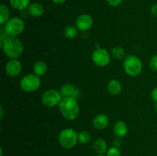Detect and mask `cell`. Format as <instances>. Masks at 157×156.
Here are the masks:
<instances>
[{
	"mask_svg": "<svg viewBox=\"0 0 157 156\" xmlns=\"http://www.w3.org/2000/svg\"><path fill=\"white\" fill-rule=\"evenodd\" d=\"M0 46L5 54L10 59H17L24 51L22 42L17 37L8 36L1 41Z\"/></svg>",
	"mask_w": 157,
	"mask_h": 156,
	"instance_id": "cell-1",
	"label": "cell"
},
{
	"mask_svg": "<svg viewBox=\"0 0 157 156\" xmlns=\"http://www.w3.org/2000/svg\"><path fill=\"white\" fill-rule=\"evenodd\" d=\"M123 1L124 0H107V3L113 7H117V6H120L123 2Z\"/></svg>",
	"mask_w": 157,
	"mask_h": 156,
	"instance_id": "cell-25",
	"label": "cell"
},
{
	"mask_svg": "<svg viewBox=\"0 0 157 156\" xmlns=\"http://www.w3.org/2000/svg\"><path fill=\"white\" fill-rule=\"evenodd\" d=\"M61 96L63 98L64 97H72L78 99L81 96V92L76 87L73 86L71 84H64L60 90Z\"/></svg>",
	"mask_w": 157,
	"mask_h": 156,
	"instance_id": "cell-11",
	"label": "cell"
},
{
	"mask_svg": "<svg viewBox=\"0 0 157 156\" xmlns=\"http://www.w3.org/2000/svg\"><path fill=\"white\" fill-rule=\"evenodd\" d=\"M33 70L34 73H35L38 76H41L43 75H44L46 73L48 70V66L44 61H37L35 64H34L33 67Z\"/></svg>",
	"mask_w": 157,
	"mask_h": 156,
	"instance_id": "cell-18",
	"label": "cell"
},
{
	"mask_svg": "<svg viewBox=\"0 0 157 156\" xmlns=\"http://www.w3.org/2000/svg\"><path fill=\"white\" fill-rule=\"evenodd\" d=\"M22 69L21 62L17 59H11L6 65V73L8 76L15 77L20 74Z\"/></svg>",
	"mask_w": 157,
	"mask_h": 156,
	"instance_id": "cell-10",
	"label": "cell"
},
{
	"mask_svg": "<svg viewBox=\"0 0 157 156\" xmlns=\"http://www.w3.org/2000/svg\"><path fill=\"white\" fill-rule=\"evenodd\" d=\"M91 139V135L87 131H81L78 133V142L81 144H87Z\"/></svg>",
	"mask_w": 157,
	"mask_h": 156,
	"instance_id": "cell-22",
	"label": "cell"
},
{
	"mask_svg": "<svg viewBox=\"0 0 157 156\" xmlns=\"http://www.w3.org/2000/svg\"><path fill=\"white\" fill-rule=\"evenodd\" d=\"M150 67L154 71H157V54H154L150 60Z\"/></svg>",
	"mask_w": 157,
	"mask_h": 156,
	"instance_id": "cell-24",
	"label": "cell"
},
{
	"mask_svg": "<svg viewBox=\"0 0 157 156\" xmlns=\"http://www.w3.org/2000/svg\"><path fill=\"white\" fill-rule=\"evenodd\" d=\"M124 69L126 73L129 76H138L142 72L143 63L139 58L134 55H130L124 60Z\"/></svg>",
	"mask_w": 157,
	"mask_h": 156,
	"instance_id": "cell-4",
	"label": "cell"
},
{
	"mask_svg": "<svg viewBox=\"0 0 157 156\" xmlns=\"http://www.w3.org/2000/svg\"><path fill=\"white\" fill-rule=\"evenodd\" d=\"M93 18L88 14H82L77 18L75 24L78 30L81 32H87L93 26Z\"/></svg>",
	"mask_w": 157,
	"mask_h": 156,
	"instance_id": "cell-9",
	"label": "cell"
},
{
	"mask_svg": "<svg viewBox=\"0 0 157 156\" xmlns=\"http://www.w3.org/2000/svg\"><path fill=\"white\" fill-rule=\"evenodd\" d=\"M93 148L98 154H104L108 150L107 142L103 139H96L94 142Z\"/></svg>",
	"mask_w": 157,
	"mask_h": 156,
	"instance_id": "cell-16",
	"label": "cell"
},
{
	"mask_svg": "<svg viewBox=\"0 0 157 156\" xmlns=\"http://www.w3.org/2000/svg\"><path fill=\"white\" fill-rule=\"evenodd\" d=\"M29 13L33 17H40L44 14V6L39 2H32L28 8Z\"/></svg>",
	"mask_w": 157,
	"mask_h": 156,
	"instance_id": "cell-15",
	"label": "cell"
},
{
	"mask_svg": "<svg viewBox=\"0 0 157 156\" xmlns=\"http://www.w3.org/2000/svg\"><path fill=\"white\" fill-rule=\"evenodd\" d=\"M113 133L118 138H123L128 132V127L124 121H117L113 125Z\"/></svg>",
	"mask_w": 157,
	"mask_h": 156,
	"instance_id": "cell-13",
	"label": "cell"
},
{
	"mask_svg": "<svg viewBox=\"0 0 157 156\" xmlns=\"http://www.w3.org/2000/svg\"><path fill=\"white\" fill-rule=\"evenodd\" d=\"M60 113L67 120H75L78 117L80 107L76 99L72 97H64L58 105Z\"/></svg>",
	"mask_w": 157,
	"mask_h": 156,
	"instance_id": "cell-2",
	"label": "cell"
},
{
	"mask_svg": "<svg viewBox=\"0 0 157 156\" xmlns=\"http://www.w3.org/2000/svg\"><path fill=\"white\" fill-rule=\"evenodd\" d=\"M92 61L98 67H106L110 63V54L106 49L98 47L92 54Z\"/></svg>",
	"mask_w": 157,
	"mask_h": 156,
	"instance_id": "cell-8",
	"label": "cell"
},
{
	"mask_svg": "<svg viewBox=\"0 0 157 156\" xmlns=\"http://www.w3.org/2000/svg\"><path fill=\"white\" fill-rule=\"evenodd\" d=\"M109 124V117L106 114L101 113L94 118L93 125L97 129H104L107 128Z\"/></svg>",
	"mask_w": 157,
	"mask_h": 156,
	"instance_id": "cell-12",
	"label": "cell"
},
{
	"mask_svg": "<svg viewBox=\"0 0 157 156\" xmlns=\"http://www.w3.org/2000/svg\"><path fill=\"white\" fill-rule=\"evenodd\" d=\"M41 86L40 76L35 73H29L21 78L20 87L26 93H33L36 91Z\"/></svg>",
	"mask_w": 157,
	"mask_h": 156,
	"instance_id": "cell-5",
	"label": "cell"
},
{
	"mask_svg": "<svg viewBox=\"0 0 157 156\" xmlns=\"http://www.w3.org/2000/svg\"><path fill=\"white\" fill-rule=\"evenodd\" d=\"M10 19V11L4 4L0 6V24H5Z\"/></svg>",
	"mask_w": 157,
	"mask_h": 156,
	"instance_id": "cell-19",
	"label": "cell"
},
{
	"mask_svg": "<svg viewBox=\"0 0 157 156\" xmlns=\"http://www.w3.org/2000/svg\"><path fill=\"white\" fill-rule=\"evenodd\" d=\"M63 97L60 91L54 90V89H51V90H46L43 93L42 96H41V102L45 106L52 108V107L59 105Z\"/></svg>",
	"mask_w": 157,
	"mask_h": 156,
	"instance_id": "cell-7",
	"label": "cell"
},
{
	"mask_svg": "<svg viewBox=\"0 0 157 156\" xmlns=\"http://www.w3.org/2000/svg\"><path fill=\"white\" fill-rule=\"evenodd\" d=\"M150 11H151V13L153 14V15H155V16H157V3H156V4H154V5H153V6H152Z\"/></svg>",
	"mask_w": 157,
	"mask_h": 156,
	"instance_id": "cell-28",
	"label": "cell"
},
{
	"mask_svg": "<svg viewBox=\"0 0 157 156\" xmlns=\"http://www.w3.org/2000/svg\"><path fill=\"white\" fill-rule=\"evenodd\" d=\"M154 107H155V110H156V112L157 113V102H156V103H155Z\"/></svg>",
	"mask_w": 157,
	"mask_h": 156,
	"instance_id": "cell-31",
	"label": "cell"
},
{
	"mask_svg": "<svg viewBox=\"0 0 157 156\" xmlns=\"http://www.w3.org/2000/svg\"><path fill=\"white\" fill-rule=\"evenodd\" d=\"M4 29L8 36L18 37L24 32L25 22L18 17H13L5 24Z\"/></svg>",
	"mask_w": 157,
	"mask_h": 156,
	"instance_id": "cell-6",
	"label": "cell"
},
{
	"mask_svg": "<svg viewBox=\"0 0 157 156\" xmlns=\"http://www.w3.org/2000/svg\"><path fill=\"white\" fill-rule=\"evenodd\" d=\"M123 87L122 84L117 80H110L107 84V90L109 93H110L113 96H117L119 95L122 92Z\"/></svg>",
	"mask_w": 157,
	"mask_h": 156,
	"instance_id": "cell-14",
	"label": "cell"
},
{
	"mask_svg": "<svg viewBox=\"0 0 157 156\" xmlns=\"http://www.w3.org/2000/svg\"><path fill=\"white\" fill-rule=\"evenodd\" d=\"M121 144H122V142L121 140V138H115L113 141V147H116V148H119L121 146Z\"/></svg>",
	"mask_w": 157,
	"mask_h": 156,
	"instance_id": "cell-26",
	"label": "cell"
},
{
	"mask_svg": "<svg viewBox=\"0 0 157 156\" xmlns=\"http://www.w3.org/2000/svg\"><path fill=\"white\" fill-rule=\"evenodd\" d=\"M107 156H121V151L119 148L113 146L108 148L107 151Z\"/></svg>",
	"mask_w": 157,
	"mask_h": 156,
	"instance_id": "cell-23",
	"label": "cell"
},
{
	"mask_svg": "<svg viewBox=\"0 0 157 156\" xmlns=\"http://www.w3.org/2000/svg\"><path fill=\"white\" fill-rule=\"evenodd\" d=\"M64 36L69 39H73L76 38L78 35V28L73 25H67L64 28Z\"/></svg>",
	"mask_w": 157,
	"mask_h": 156,
	"instance_id": "cell-20",
	"label": "cell"
},
{
	"mask_svg": "<svg viewBox=\"0 0 157 156\" xmlns=\"http://www.w3.org/2000/svg\"><path fill=\"white\" fill-rule=\"evenodd\" d=\"M78 142V133L71 128H64L58 135V142L61 147L71 149L77 145Z\"/></svg>",
	"mask_w": 157,
	"mask_h": 156,
	"instance_id": "cell-3",
	"label": "cell"
},
{
	"mask_svg": "<svg viewBox=\"0 0 157 156\" xmlns=\"http://www.w3.org/2000/svg\"><path fill=\"white\" fill-rule=\"evenodd\" d=\"M111 54L113 58L117 60H122L125 58L126 52L125 50L121 46H117L114 47L111 50Z\"/></svg>",
	"mask_w": 157,
	"mask_h": 156,
	"instance_id": "cell-21",
	"label": "cell"
},
{
	"mask_svg": "<svg viewBox=\"0 0 157 156\" xmlns=\"http://www.w3.org/2000/svg\"><path fill=\"white\" fill-rule=\"evenodd\" d=\"M151 97L155 102H157V87L153 88V90L151 92Z\"/></svg>",
	"mask_w": 157,
	"mask_h": 156,
	"instance_id": "cell-27",
	"label": "cell"
},
{
	"mask_svg": "<svg viewBox=\"0 0 157 156\" xmlns=\"http://www.w3.org/2000/svg\"><path fill=\"white\" fill-rule=\"evenodd\" d=\"M96 156H105L104 154H97Z\"/></svg>",
	"mask_w": 157,
	"mask_h": 156,
	"instance_id": "cell-32",
	"label": "cell"
},
{
	"mask_svg": "<svg viewBox=\"0 0 157 156\" xmlns=\"http://www.w3.org/2000/svg\"><path fill=\"white\" fill-rule=\"evenodd\" d=\"M0 110H1V119H2L3 117V108L2 106H1V107H0Z\"/></svg>",
	"mask_w": 157,
	"mask_h": 156,
	"instance_id": "cell-30",
	"label": "cell"
},
{
	"mask_svg": "<svg viewBox=\"0 0 157 156\" xmlns=\"http://www.w3.org/2000/svg\"><path fill=\"white\" fill-rule=\"evenodd\" d=\"M66 0H52V2H54L55 4H62V3H64V2H65Z\"/></svg>",
	"mask_w": 157,
	"mask_h": 156,
	"instance_id": "cell-29",
	"label": "cell"
},
{
	"mask_svg": "<svg viewBox=\"0 0 157 156\" xmlns=\"http://www.w3.org/2000/svg\"><path fill=\"white\" fill-rule=\"evenodd\" d=\"M11 6L18 11H24L30 6V0H9Z\"/></svg>",
	"mask_w": 157,
	"mask_h": 156,
	"instance_id": "cell-17",
	"label": "cell"
}]
</instances>
